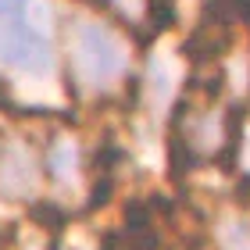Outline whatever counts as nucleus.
Returning a JSON list of instances; mask_svg holds the SVG:
<instances>
[{
    "instance_id": "obj_1",
    "label": "nucleus",
    "mask_w": 250,
    "mask_h": 250,
    "mask_svg": "<svg viewBox=\"0 0 250 250\" xmlns=\"http://www.w3.org/2000/svg\"><path fill=\"white\" fill-rule=\"evenodd\" d=\"M83 50H86V58H89L97 75H111L118 68V61H122L115 40H111L107 32H100V29H86L83 32Z\"/></svg>"
},
{
    "instance_id": "obj_2",
    "label": "nucleus",
    "mask_w": 250,
    "mask_h": 250,
    "mask_svg": "<svg viewBox=\"0 0 250 250\" xmlns=\"http://www.w3.org/2000/svg\"><path fill=\"white\" fill-rule=\"evenodd\" d=\"M193 165H197V157L189 154V146L183 143V136L172 132V172H175V179L183 175V172H189Z\"/></svg>"
},
{
    "instance_id": "obj_3",
    "label": "nucleus",
    "mask_w": 250,
    "mask_h": 250,
    "mask_svg": "<svg viewBox=\"0 0 250 250\" xmlns=\"http://www.w3.org/2000/svg\"><path fill=\"white\" fill-rule=\"evenodd\" d=\"M29 211H32V218H36L40 225H47V229H54V232L64 229V211L54 208V204H32Z\"/></svg>"
},
{
    "instance_id": "obj_4",
    "label": "nucleus",
    "mask_w": 250,
    "mask_h": 250,
    "mask_svg": "<svg viewBox=\"0 0 250 250\" xmlns=\"http://www.w3.org/2000/svg\"><path fill=\"white\" fill-rule=\"evenodd\" d=\"M125 225H129V232H146L150 229V208L146 204H140V200H132L129 208H125Z\"/></svg>"
},
{
    "instance_id": "obj_5",
    "label": "nucleus",
    "mask_w": 250,
    "mask_h": 250,
    "mask_svg": "<svg viewBox=\"0 0 250 250\" xmlns=\"http://www.w3.org/2000/svg\"><path fill=\"white\" fill-rule=\"evenodd\" d=\"M29 0H0V25H18L25 21Z\"/></svg>"
},
{
    "instance_id": "obj_6",
    "label": "nucleus",
    "mask_w": 250,
    "mask_h": 250,
    "mask_svg": "<svg viewBox=\"0 0 250 250\" xmlns=\"http://www.w3.org/2000/svg\"><path fill=\"white\" fill-rule=\"evenodd\" d=\"M111 193H115V179L104 175L100 183L93 186V197H89V211H97V208H104V204L111 200Z\"/></svg>"
},
{
    "instance_id": "obj_7",
    "label": "nucleus",
    "mask_w": 250,
    "mask_h": 250,
    "mask_svg": "<svg viewBox=\"0 0 250 250\" xmlns=\"http://www.w3.org/2000/svg\"><path fill=\"white\" fill-rule=\"evenodd\" d=\"M122 157H125V154L118 150V146H111V143H107L104 150H97V154H93V168H100V172H111V165H118Z\"/></svg>"
},
{
    "instance_id": "obj_8",
    "label": "nucleus",
    "mask_w": 250,
    "mask_h": 250,
    "mask_svg": "<svg viewBox=\"0 0 250 250\" xmlns=\"http://www.w3.org/2000/svg\"><path fill=\"white\" fill-rule=\"evenodd\" d=\"M125 100H129L132 107L140 104V79H129V86H125Z\"/></svg>"
}]
</instances>
